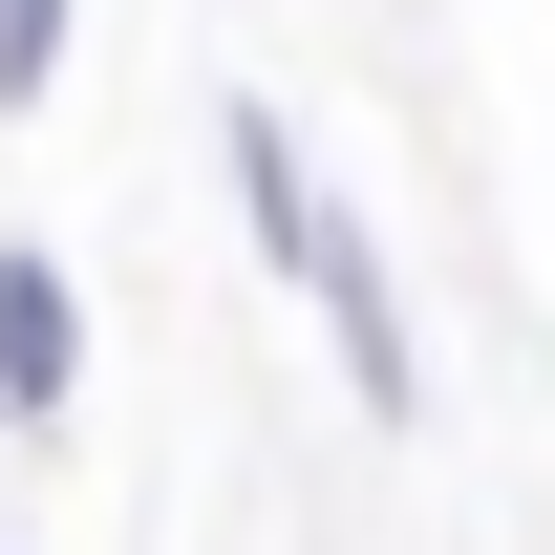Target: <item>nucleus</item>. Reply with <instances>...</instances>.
<instances>
[{
	"instance_id": "obj_1",
	"label": "nucleus",
	"mask_w": 555,
	"mask_h": 555,
	"mask_svg": "<svg viewBox=\"0 0 555 555\" xmlns=\"http://www.w3.org/2000/svg\"><path fill=\"white\" fill-rule=\"evenodd\" d=\"M214 150H235V235H257L299 299H321V343H343V385H363V427H406L427 406V343H406V278H385V235H363L321 171H299V129H278L257 86L214 107Z\"/></svg>"
},
{
	"instance_id": "obj_2",
	"label": "nucleus",
	"mask_w": 555,
	"mask_h": 555,
	"mask_svg": "<svg viewBox=\"0 0 555 555\" xmlns=\"http://www.w3.org/2000/svg\"><path fill=\"white\" fill-rule=\"evenodd\" d=\"M0 427H22V449L86 427V299H65L43 235H0Z\"/></svg>"
},
{
	"instance_id": "obj_3",
	"label": "nucleus",
	"mask_w": 555,
	"mask_h": 555,
	"mask_svg": "<svg viewBox=\"0 0 555 555\" xmlns=\"http://www.w3.org/2000/svg\"><path fill=\"white\" fill-rule=\"evenodd\" d=\"M65 86V0H0V107H43Z\"/></svg>"
}]
</instances>
